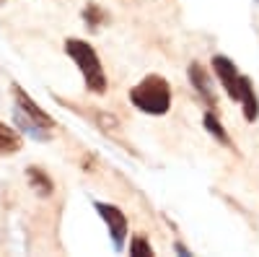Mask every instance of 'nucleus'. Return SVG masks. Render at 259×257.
<instances>
[{
  "label": "nucleus",
  "mask_w": 259,
  "mask_h": 257,
  "mask_svg": "<svg viewBox=\"0 0 259 257\" xmlns=\"http://www.w3.org/2000/svg\"><path fill=\"white\" fill-rule=\"evenodd\" d=\"M130 254H135V257H153V247H150V242L143 237V234H138V237L130 239Z\"/></svg>",
  "instance_id": "f8f14e48"
},
{
  "label": "nucleus",
  "mask_w": 259,
  "mask_h": 257,
  "mask_svg": "<svg viewBox=\"0 0 259 257\" xmlns=\"http://www.w3.org/2000/svg\"><path fill=\"white\" fill-rule=\"evenodd\" d=\"M94 210L99 213V218L104 221L106 231H109V239H112L114 249L122 252L124 244H127V234H130L127 213H124L119 205H114V203H104V200H96V203H94Z\"/></svg>",
  "instance_id": "20e7f679"
},
{
  "label": "nucleus",
  "mask_w": 259,
  "mask_h": 257,
  "mask_svg": "<svg viewBox=\"0 0 259 257\" xmlns=\"http://www.w3.org/2000/svg\"><path fill=\"white\" fill-rule=\"evenodd\" d=\"M13 99H16V109H21L29 120H34L36 125H41V127H47V130H57V122H55V117L50 115V112H45L41 106L21 89V86H13Z\"/></svg>",
  "instance_id": "423d86ee"
},
{
  "label": "nucleus",
  "mask_w": 259,
  "mask_h": 257,
  "mask_svg": "<svg viewBox=\"0 0 259 257\" xmlns=\"http://www.w3.org/2000/svg\"><path fill=\"white\" fill-rule=\"evenodd\" d=\"M65 55L75 62L85 89H89L91 94H96V96H104L106 89H109V81H106L101 57L94 50V45H89L85 39H78V36H68L65 39Z\"/></svg>",
  "instance_id": "f03ea898"
},
{
  "label": "nucleus",
  "mask_w": 259,
  "mask_h": 257,
  "mask_svg": "<svg viewBox=\"0 0 259 257\" xmlns=\"http://www.w3.org/2000/svg\"><path fill=\"white\" fill-rule=\"evenodd\" d=\"M171 86L163 76L150 73L145 76L140 83H135L130 89V104L135 106L138 112L150 115V117H163L171 109Z\"/></svg>",
  "instance_id": "7ed1b4c3"
},
{
  "label": "nucleus",
  "mask_w": 259,
  "mask_h": 257,
  "mask_svg": "<svg viewBox=\"0 0 259 257\" xmlns=\"http://www.w3.org/2000/svg\"><path fill=\"white\" fill-rule=\"evenodd\" d=\"M202 125H205V130L218 140L221 145H226V148H233L236 151V145H233V140H231V135H228V130L223 127V122L218 120V115H215V109H207L205 112V117H202Z\"/></svg>",
  "instance_id": "9d476101"
},
{
  "label": "nucleus",
  "mask_w": 259,
  "mask_h": 257,
  "mask_svg": "<svg viewBox=\"0 0 259 257\" xmlns=\"http://www.w3.org/2000/svg\"><path fill=\"white\" fill-rule=\"evenodd\" d=\"M187 76H189L192 89L197 91V96L205 101L207 109H218V94H215V89H212V78H210L207 68H205V65H200V62L194 60V62H189Z\"/></svg>",
  "instance_id": "39448f33"
},
{
  "label": "nucleus",
  "mask_w": 259,
  "mask_h": 257,
  "mask_svg": "<svg viewBox=\"0 0 259 257\" xmlns=\"http://www.w3.org/2000/svg\"><path fill=\"white\" fill-rule=\"evenodd\" d=\"M210 68H212L215 76H218V81L226 89L228 99L236 101V104H241L244 120L249 125H254L259 120V96L254 91V81L249 76H244L239 70V65H236L231 57H226V55H215L212 62H210Z\"/></svg>",
  "instance_id": "f257e3e1"
},
{
  "label": "nucleus",
  "mask_w": 259,
  "mask_h": 257,
  "mask_svg": "<svg viewBox=\"0 0 259 257\" xmlns=\"http://www.w3.org/2000/svg\"><path fill=\"white\" fill-rule=\"evenodd\" d=\"M26 179H29L31 190L36 192L39 198H50L52 192H55V182H52V177L47 174L45 169H39V166H29V169H26Z\"/></svg>",
  "instance_id": "6e6552de"
},
{
  "label": "nucleus",
  "mask_w": 259,
  "mask_h": 257,
  "mask_svg": "<svg viewBox=\"0 0 259 257\" xmlns=\"http://www.w3.org/2000/svg\"><path fill=\"white\" fill-rule=\"evenodd\" d=\"M24 148V138L11 125L0 122V156H16Z\"/></svg>",
  "instance_id": "1a4fd4ad"
},
{
  "label": "nucleus",
  "mask_w": 259,
  "mask_h": 257,
  "mask_svg": "<svg viewBox=\"0 0 259 257\" xmlns=\"http://www.w3.org/2000/svg\"><path fill=\"white\" fill-rule=\"evenodd\" d=\"M254 3H256V6H259V0H254Z\"/></svg>",
  "instance_id": "4468645a"
},
{
  "label": "nucleus",
  "mask_w": 259,
  "mask_h": 257,
  "mask_svg": "<svg viewBox=\"0 0 259 257\" xmlns=\"http://www.w3.org/2000/svg\"><path fill=\"white\" fill-rule=\"evenodd\" d=\"M174 252H177V254H182V257H189V254H192V249H189V247H184L182 242H177V244H174Z\"/></svg>",
  "instance_id": "ddd939ff"
},
{
  "label": "nucleus",
  "mask_w": 259,
  "mask_h": 257,
  "mask_svg": "<svg viewBox=\"0 0 259 257\" xmlns=\"http://www.w3.org/2000/svg\"><path fill=\"white\" fill-rule=\"evenodd\" d=\"M83 21H85L91 29H99L104 21H106V13H104V8H101L99 3H89V6L83 8Z\"/></svg>",
  "instance_id": "9b49d317"
},
{
  "label": "nucleus",
  "mask_w": 259,
  "mask_h": 257,
  "mask_svg": "<svg viewBox=\"0 0 259 257\" xmlns=\"http://www.w3.org/2000/svg\"><path fill=\"white\" fill-rule=\"evenodd\" d=\"M13 117H16V125H18V130L21 133H26L29 138H34V140H39V143H47V140H52V130H47V127H41V125H36L34 120H29L21 109H13Z\"/></svg>",
  "instance_id": "0eeeda50"
}]
</instances>
